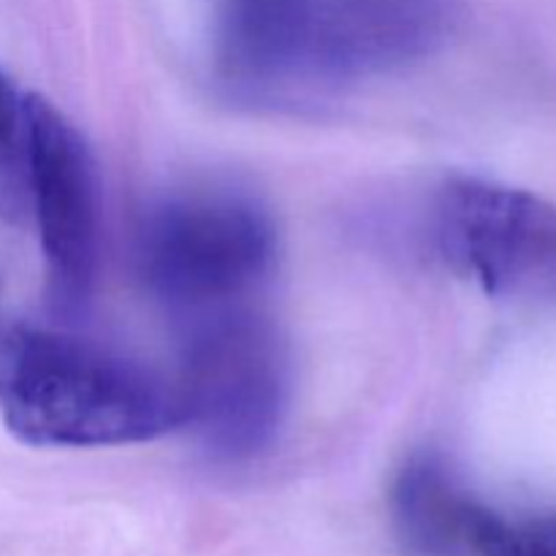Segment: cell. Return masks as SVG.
<instances>
[{"label":"cell","mask_w":556,"mask_h":556,"mask_svg":"<svg viewBox=\"0 0 556 556\" xmlns=\"http://www.w3.org/2000/svg\"><path fill=\"white\" fill-rule=\"evenodd\" d=\"M226 3H231V0H220V5H226Z\"/></svg>","instance_id":"cell-10"},{"label":"cell","mask_w":556,"mask_h":556,"mask_svg":"<svg viewBox=\"0 0 556 556\" xmlns=\"http://www.w3.org/2000/svg\"><path fill=\"white\" fill-rule=\"evenodd\" d=\"M443 14L427 0H231L217 74L250 101H291L427 58Z\"/></svg>","instance_id":"cell-1"},{"label":"cell","mask_w":556,"mask_h":556,"mask_svg":"<svg viewBox=\"0 0 556 556\" xmlns=\"http://www.w3.org/2000/svg\"><path fill=\"white\" fill-rule=\"evenodd\" d=\"M481 500L438 456H413L391 489V525L407 556H467Z\"/></svg>","instance_id":"cell-7"},{"label":"cell","mask_w":556,"mask_h":556,"mask_svg":"<svg viewBox=\"0 0 556 556\" xmlns=\"http://www.w3.org/2000/svg\"><path fill=\"white\" fill-rule=\"evenodd\" d=\"M27 163L49 302L58 313H79L101 255L96 161L76 125L41 96H27Z\"/></svg>","instance_id":"cell-6"},{"label":"cell","mask_w":556,"mask_h":556,"mask_svg":"<svg viewBox=\"0 0 556 556\" xmlns=\"http://www.w3.org/2000/svg\"><path fill=\"white\" fill-rule=\"evenodd\" d=\"M30 215L27 163V96L0 71V220L22 223Z\"/></svg>","instance_id":"cell-8"},{"label":"cell","mask_w":556,"mask_h":556,"mask_svg":"<svg viewBox=\"0 0 556 556\" xmlns=\"http://www.w3.org/2000/svg\"><path fill=\"white\" fill-rule=\"evenodd\" d=\"M147 291L174 320L248 304L277 261L269 212L239 190H188L155 201L136 233Z\"/></svg>","instance_id":"cell-4"},{"label":"cell","mask_w":556,"mask_h":556,"mask_svg":"<svg viewBox=\"0 0 556 556\" xmlns=\"http://www.w3.org/2000/svg\"><path fill=\"white\" fill-rule=\"evenodd\" d=\"M182 427L217 462L271 448L291 405V358L280 331L253 304L177 320Z\"/></svg>","instance_id":"cell-3"},{"label":"cell","mask_w":556,"mask_h":556,"mask_svg":"<svg viewBox=\"0 0 556 556\" xmlns=\"http://www.w3.org/2000/svg\"><path fill=\"white\" fill-rule=\"evenodd\" d=\"M0 418L38 448H106L182 429V405L177 386L147 364L14 324L0 329Z\"/></svg>","instance_id":"cell-2"},{"label":"cell","mask_w":556,"mask_h":556,"mask_svg":"<svg viewBox=\"0 0 556 556\" xmlns=\"http://www.w3.org/2000/svg\"><path fill=\"white\" fill-rule=\"evenodd\" d=\"M440 253L492 296L556 291V204L510 185L456 177L434 206Z\"/></svg>","instance_id":"cell-5"},{"label":"cell","mask_w":556,"mask_h":556,"mask_svg":"<svg viewBox=\"0 0 556 556\" xmlns=\"http://www.w3.org/2000/svg\"><path fill=\"white\" fill-rule=\"evenodd\" d=\"M470 556H556V519H508L481 503Z\"/></svg>","instance_id":"cell-9"}]
</instances>
